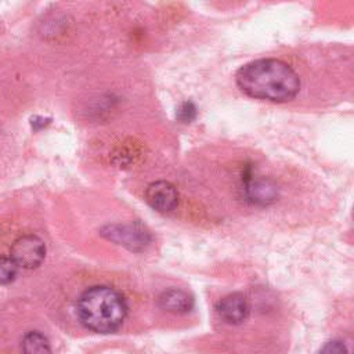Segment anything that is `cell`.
Instances as JSON below:
<instances>
[{
  "label": "cell",
  "instance_id": "1",
  "mask_svg": "<svg viewBox=\"0 0 354 354\" xmlns=\"http://www.w3.org/2000/svg\"><path fill=\"white\" fill-rule=\"evenodd\" d=\"M235 80L246 95L271 102H286L300 90L297 73L286 62L275 58L245 64L238 69Z\"/></svg>",
  "mask_w": 354,
  "mask_h": 354
},
{
  "label": "cell",
  "instance_id": "2",
  "mask_svg": "<svg viewBox=\"0 0 354 354\" xmlns=\"http://www.w3.org/2000/svg\"><path fill=\"white\" fill-rule=\"evenodd\" d=\"M77 315L82 324L93 332L111 333L127 315L124 297L111 286H91L77 300Z\"/></svg>",
  "mask_w": 354,
  "mask_h": 354
},
{
  "label": "cell",
  "instance_id": "3",
  "mask_svg": "<svg viewBox=\"0 0 354 354\" xmlns=\"http://www.w3.org/2000/svg\"><path fill=\"white\" fill-rule=\"evenodd\" d=\"M106 239L126 246L130 250H142L151 242L149 231L140 223L106 225L101 232Z\"/></svg>",
  "mask_w": 354,
  "mask_h": 354
},
{
  "label": "cell",
  "instance_id": "4",
  "mask_svg": "<svg viewBox=\"0 0 354 354\" xmlns=\"http://www.w3.org/2000/svg\"><path fill=\"white\" fill-rule=\"evenodd\" d=\"M10 257L18 267L26 270L36 268L46 257V245L36 235H22L12 243Z\"/></svg>",
  "mask_w": 354,
  "mask_h": 354
},
{
  "label": "cell",
  "instance_id": "5",
  "mask_svg": "<svg viewBox=\"0 0 354 354\" xmlns=\"http://www.w3.org/2000/svg\"><path fill=\"white\" fill-rule=\"evenodd\" d=\"M145 201L159 213H170L178 203V192L169 181H155L145 189Z\"/></svg>",
  "mask_w": 354,
  "mask_h": 354
},
{
  "label": "cell",
  "instance_id": "6",
  "mask_svg": "<svg viewBox=\"0 0 354 354\" xmlns=\"http://www.w3.org/2000/svg\"><path fill=\"white\" fill-rule=\"evenodd\" d=\"M218 315L227 324H241L249 315V304L242 293H230L217 304Z\"/></svg>",
  "mask_w": 354,
  "mask_h": 354
},
{
  "label": "cell",
  "instance_id": "7",
  "mask_svg": "<svg viewBox=\"0 0 354 354\" xmlns=\"http://www.w3.org/2000/svg\"><path fill=\"white\" fill-rule=\"evenodd\" d=\"M162 310L173 314H187L194 308V297L181 289H167L158 297Z\"/></svg>",
  "mask_w": 354,
  "mask_h": 354
},
{
  "label": "cell",
  "instance_id": "8",
  "mask_svg": "<svg viewBox=\"0 0 354 354\" xmlns=\"http://www.w3.org/2000/svg\"><path fill=\"white\" fill-rule=\"evenodd\" d=\"M245 194L252 203L268 205L277 198V187L264 178H250L245 184Z\"/></svg>",
  "mask_w": 354,
  "mask_h": 354
},
{
  "label": "cell",
  "instance_id": "9",
  "mask_svg": "<svg viewBox=\"0 0 354 354\" xmlns=\"http://www.w3.org/2000/svg\"><path fill=\"white\" fill-rule=\"evenodd\" d=\"M24 354H51V346L47 337L36 330L28 332L22 339Z\"/></svg>",
  "mask_w": 354,
  "mask_h": 354
},
{
  "label": "cell",
  "instance_id": "10",
  "mask_svg": "<svg viewBox=\"0 0 354 354\" xmlns=\"http://www.w3.org/2000/svg\"><path fill=\"white\" fill-rule=\"evenodd\" d=\"M18 274V266L11 257L0 256V285L11 283Z\"/></svg>",
  "mask_w": 354,
  "mask_h": 354
},
{
  "label": "cell",
  "instance_id": "11",
  "mask_svg": "<svg viewBox=\"0 0 354 354\" xmlns=\"http://www.w3.org/2000/svg\"><path fill=\"white\" fill-rule=\"evenodd\" d=\"M318 354H348V350L343 342L330 340L321 347Z\"/></svg>",
  "mask_w": 354,
  "mask_h": 354
},
{
  "label": "cell",
  "instance_id": "12",
  "mask_svg": "<svg viewBox=\"0 0 354 354\" xmlns=\"http://www.w3.org/2000/svg\"><path fill=\"white\" fill-rule=\"evenodd\" d=\"M195 113H196V109H195V106H194L192 102H184V104L180 106L178 112H177L178 119H181L183 122H189V120H192V119L195 118Z\"/></svg>",
  "mask_w": 354,
  "mask_h": 354
}]
</instances>
